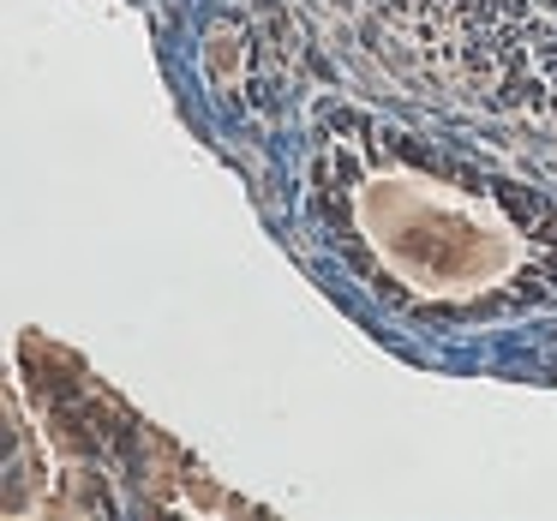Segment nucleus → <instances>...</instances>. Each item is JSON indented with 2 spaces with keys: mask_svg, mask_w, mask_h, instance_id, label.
<instances>
[{
  "mask_svg": "<svg viewBox=\"0 0 557 521\" xmlns=\"http://www.w3.org/2000/svg\"><path fill=\"white\" fill-rule=\"evenodd\" d=\"M444 78L557 126V0H366Z\"/></svg>",
  "mask_w": 557,
  "mask_h": 521,
  "instance_id": "f257e3e1",
  "label": "nucleus"
}]
</instances>
